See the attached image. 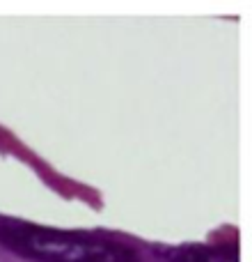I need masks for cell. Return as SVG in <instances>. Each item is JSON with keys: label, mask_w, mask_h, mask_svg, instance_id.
Returning a JSON list of instances; mask_svg holds the SVG:
<instances>
[{"label": "cell", "mask_w": 252, "mask_h": 262, "mask_svg": "<svg viewBox=\"0 0 252 262\" xmlns=\"http://www.w3.org/2000/svg\"><path fill=\"white\" fill-rule=\"evenodd\" d=\"M12 249L39 262H135V253L110 239H99L78 232L46 230V228L16 226L0 232Z\"/></svg>", "instance_id": "1"}, {"label": "cell", "mask_w": 252, "mask_h": 262, "mask_svg": "<svg viewBox=\"0 0 252 262\" xmlns=\"http://www.w3.org/2000/svg\"><path fill=\"white\" fill-rule=\"evenodd\" d=\"M179 262H236V258L216 253V251H188L179 255Z\"/></svg>", "instance_id": "2"}]
</instances>
